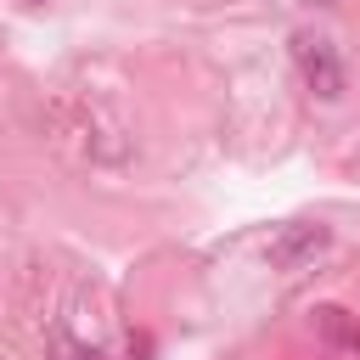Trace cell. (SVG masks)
I'll return each instance as SVG.
<instances>
[{
    "instance_id": "obj_1",
    "label": "cell",
    "mask_w": 360,
    "mask_h": 360,
    "mask_svg": "<svg viewBox=\"0 0 360 360\" xmlns=\"http://www.w3.org/2000/svg\"><path fill=\"white\" fill-rule=\"evenodd\" d=\"M326 242H332L326 225H315V219H292V225H281V231L270 236L264 259H270V270H304V264H315V259L326 253Z\"/></svg>"
},
{
    "instance_id": "obj_2",
    "label": "cell",
    "mask_w": 360,
    "mask_h": 360,
    "mask_svg": "<svg viewBox=\"0 0 360 360\" xmlns=\"http://www.w3.org/2000/svg\"><path fill=\"white\" fill-rule=\"evenodd\" d=\"M292 56H298V68H304V84H309L321 101H338V96H343V62H338L332 39L298 34V39H292Z\"/></svg>"
},
{
    "instance_id": "obj_3",
    "label": "cell",
    "mask_w": 360,
    "mask_h": 360,
    "mask_svg": "<svg viewBox=\"0 0 360 360\" xmlns=\"http://www.w3.org/2000/svg\"><path fill=\"white\" fill-rule=\"evenodd\" d=\"M315 326H321V338H332L338 349H360V321H354L349 309L326 304V309H315Z\"/></svg>"
},
{
    "instance_id": "obj_4",
    "label": "cell",
    "mask_w": 360,
    "mask_h": 360,
    "mask_svg": "<svg viewBox=\"0 0 360 360\" xmlns=\"http://www.w3.org/2000/svg\"><path fill=\"white\" fill-rule=\"evenodd\" d=\"M62 360H107V354L90 349V343H62Z\"/></svg>"
},
{
    "instance_id": "obj_5",
    "label": "cell",
    "mask_w": 360,
    "mask_h": 360,
    "mask_svg": "<svg viewBox=\"0 0 360 360\" xmlns=\"http://www.w3.org/2000/svg\"><path fill=\"white\" fill-rule=\"evenodd\" d=\"M309 6H332V0H309Z\"/></svg>"
},
{
    "instance_id": "obj_6",
    "label": "cell",
    "mask_w": 360,
    "mask_h": 360,
    "mask_svg": "<svg viewBox=\"0 0 360 360\" xmlns=\"http://www.w3.org/2000/svg\"><path fill=\"white\" fill-rule=\"evenodd\" d=\"M22 6H39V0H22Z\"/></svg>"
}]
</instances>
